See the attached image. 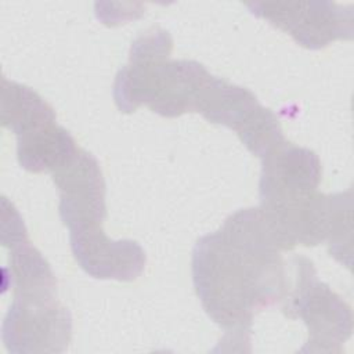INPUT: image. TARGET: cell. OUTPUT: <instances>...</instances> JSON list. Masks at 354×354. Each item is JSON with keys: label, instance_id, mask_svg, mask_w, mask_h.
Returning a JSON list of instances; mask_svg holds the SVG:
<instances>
[{"label": "cell", "instance_id": "cell-9", "mask_svg": "<svg viewBox=\"0 0 354 354\" xmlns=\"http://www.w3.org/2000/svg\"><path fill=\"white\" fill-rule=\"evenodd\" d=\"M17 138L19 165L33 173H54L69 163L79 151L69 131L55 123Z\"/></svg>", "mask_w": 354, "mask_h": 354}, {"label": "cell", "instance_id": "cell-4", "mask_svg": "<svg viewBox=\"0 0 354 354\" xmlns=\"http://www.w3.org/2000/svg\"><path fill=\"white\" fill-rule=\"evenodd\" d=\"M72 335L69 311L55 290L14 293L3 322V340L11 353H61Z\"/></svg>", "mask_w": 354, "mask_h": 354}, {"label": "cell", "instance_id": "cell-2", "mask_svg": "<svg viewBox=\"0 0 354 354\" xmlns=\"http://www.w3.org/2000/svg\"><path fill=\"white\" fill-rule=\"evenodd\" d=\"M212 75L195 61L130 58L115 79L113 98L122 112L147 105L166 118L195 112Z\"/></svg>", "mask_w": 354, "mask_h": 354}, {"label": "cell", "instance_id": "cell-11", "mask_svg": "<svg viewBox=\"0 0 354 354\" xmlns=\"http://www.w3.org/2000/svg\"><path fill=\"white\" fill-rule=\"evenodd\" d=\"M1 123L17 137L55 123L54 109L32 88L3 79Z\"/></svg>", "mask_w": 354, "mask_h": 354}, {"label": "cell", "instance_id": "cell-7", "mask_svg": "<svg viewBox=\"0 0 354 354\" xmlns=\"http://www.w3.org/2000/svg\"><path fill=\"white\" fill-rule=\"evenodd\" d=\"M72 253L79 266L98 279L134 281L145 268L144 249L130 239H109L101 224L69 231Z\"/></svg>", "mask_w": 354, "mask_h": 354}, {"label": "cell", "instance_id": "cell-13", "mask_svg": "<svg viewBox=\"0 0 354 354\" xmlns=\"http://www.w3.org/2000/svg\"><path fill=\"white\" fill-rule=\"evenodd\" d=\"M243 145L256 156L264 158L270 151L285 141L277 116L260 105L236 131Z\"/></svg>", "mask_w": 354, "mask_h": 354}, {"label": "cell", "instance_id": "cell-10", "mask_svg": "<svg viewBox=\"0 0 354 354\" xmlns=\"http://www.w3.org/2000/svg\"><path fill=\"white\" fill-rule=\"evenodd\" d=\"M259 106L260 102L256 95L248 88L212 76L202 91L195 112L212 123L238 131Z\"/></svg>", "mask_w": 354, "mask_h": 354}, {"label": "cell", "instance_id": "cell-3", "mask_svg": "<svg viewBox=\"0 0 354 354\" xmlns=\"http://www.w3.org/2000/svg\"><path fill=\"white\" fill-rule=\"evenodd\" d=\"M296 286L288 292L283 313L307 325L308 342L301 353H340L353 330L350 306L317 277L313 263L295 257Z\"/></svg>", "mask_w": 354, "mask_h": 354}, {"label": "cell", "instance_id": "cell-1", "mask_svg": "<svg viewBox=\"0 0 354 354\" xmlns=\"http://www.w3.org/2000/svg\"><path fill=\"white\" fill-rule=\"evenodd\" d=\"M281 246L259 207L241 209L198 239L192 253L196 293L230 343H249L253 314L288 295Z\"/></svg>", "mask_w": 354, "mask_h": 354}, {"label": "cell", "instance_id": "cell-6", "mask_svg": "<svg viewBox=\"0 0 354 354\" xmlns=\"http://www.w3.org/2000/svg\"><path fill=\"white\" fill-rule=\"evenodd\" d=\"M59 192V216L71 230L101 224L105 217V184L97 159L84 149L51 173Z\"/></svg>", "mask_w": 354, "mask_h": 354}, {"label": "cell", "instance_id": "cell-5", "mask_svg": "<svg viewBox=\"0 0 354 354\" xmlns=\"http://www.w3.org/2000/svg\"><path fill=\"white\" fill-rule=\"evenodd\" d=\"M248 7L256 17L310 50L324 48L335 40H350L354 33L351 6L330 1H257Z\"/></svg>", "mask_w": 354, "mask_h": 354}, {"label": "cell", "instance_id": "cell-12", "mask_svg": "<svg viewBox=\"0 0 354 354\" xmlns=\"http://www.w3.org/2000/svg\"><path fill=\"white\" fill-rule=\"evenodd\" d=\"M10 266L14 293L57 290V281L50 264L28 241L12 248Z\"/></svg>", "mask_w": 354, "mask_h": 354}, {"label": "cell", "instance_id": "cell-8", "mask_svg": "<svg viewBox=\"0 0 354 354\" xmlns=\"http://www.w3.org/2000/svg\"><path fill=\"white\" fill-rule=\"evenodd\" d=\"M261 159V203L293 199L317 191L322 170L315 152L285 140Z\"/></svg>", "mask_w": 354, "mask_h": 354}]
</instances>
